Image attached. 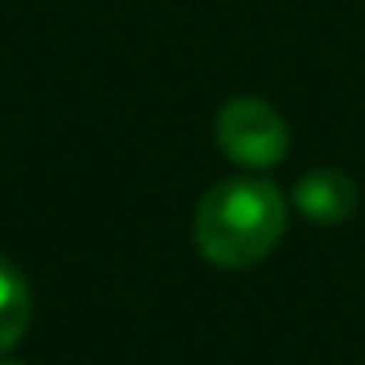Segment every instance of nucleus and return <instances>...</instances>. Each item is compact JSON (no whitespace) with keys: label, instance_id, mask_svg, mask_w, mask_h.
Here are the masks:
<instances>
[{"label":"nucleus","instance_id":"1","mask_svg":"<svg viewBox=\"0 0 365 365\" xmlns=\"http://www.w3.org/2000/svg\"><path fill=\"white\" fill-rule=\"evenodd\" d=\"M287 232V200L271 181L232 177L200 197L192 236L208 263L216 267H252Z\"/></svg>","mask_w":365,"mask_h":365},{"label":"nucleus","instance_id":"2","mask_svg":"<svg viewBox=\"0 0 365 365\" xmlns=\"http://www.w3.org/2000/svg\"><path fill=\"white\" fill-rule=\"evenodd\" d=\"M216 142L236 165L271 169L287 158L291 134H287L283 114L271 103L240 95V98H228L216 114Z\"/></svg>","mask_w":365,"mask_h":365},{"label":"nucleus","instance_id":"3","mask_svg":"<svg viewBox=\"0 0 365 365\" xmlns=\"http://www.w3.org/2000/svg\"><path fill=\"white\" fill-rule=\"evenodd\" d=\"M294 205L310 224H346L357 208V185L341 169H310L294 185Z\"/></svg>","mask_w":365,"mask_h":365},{"label":"nucleus","instance_id":"4","mask_svg":"<svg viewBox=\"0 0 365 365\" xmlns=\"http://www.w3.org/2000/svg\"><path fill=\"white\" fill-rule=\"evenodd\" d=\"M28 318H32V294H28V283L12 263L0 255V354L12 349L20 338H24Z\"/></svg>","mask_w":365,"mask_h":365},{"label":"nucleus","instance_id":"5","mask_svg":"<svg viewBox=\"0 0 365 365\" xmlns=\"http://www.w3.org/2000/svg\"><path fill=\"white\" fill-rule=\"evenodd\" d=\"M0 365H24V361H4V357H0Z\"/></svg>","mask_w":365,"mask_h":365}]
</instances>
